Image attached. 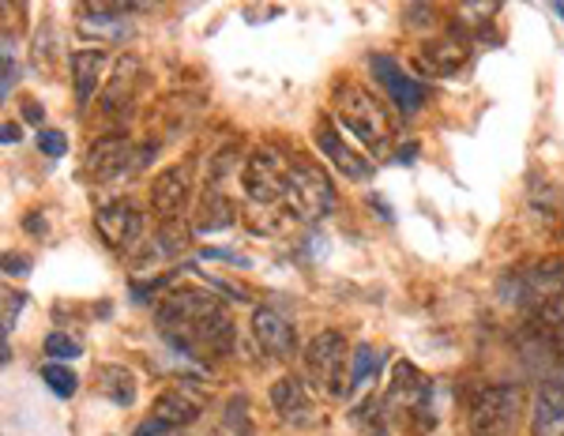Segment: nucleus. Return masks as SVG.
Masks as SVG:
<instances>
[{"label": "nucleus", "mask_w": 564, "mask_h": 436, "mask_svg": "<svg viewBox=\"0 0 564 436\" xmlns=\"http://www.w3.org/2000/svg\"><path fill=\"white\" fill-rule=\"evenodd\" d=\"M335 121L358 135L372 154H384L391 148V135H395V117H391L388 106L361 84L335 87Z\"/></svg>", "instance_id": "f257e3e1"}, {"label": "nucleus", "mask_w": 564, "mask_h": 436, "mask_svg": "<svg viewBox=\"0 0 564 436\" xmlns=\"http://www.w3.org/2000/svg\"><path fill=\"white\" fill-rule=\"evenodd\" d=\"M467 417L475 436H520L527 417V388L523 384L475 388L467 403Z\"/></svg>", "instance_id": "f03ea898"}, {"label": "nucleus", "mask_w": 564, "mask_h": 436, "mask_svg": "<svg viewBox=\"0 0 564 436\" xmlns=\"http://www.w3.org/2000/svg\"><path fill=\"white\" fill-rule=\"evenodd\" d=\"M350 342L343 331L327 327V331L313 335L302 350V369H305V380L313 388H321L324 395L332 399H350Z\"/></svg>", "instance_id": "7ed1b4c3"}, {"label": "nucleus", "mask_w": 564, "mask_h": 436, "mask_svg": "<svg viewBox=\"0 0 564 436\" xmlns=\"http://www.w3.org/2000/svg\"><path fill=\"white\" fill-rule=\"evenodd\" d=\"M286 211L297 222H324L327 215L335 211V185L332 177L324 174L316 162L308 159H294V170H290V188H286Z\"/></svg>", "instance_id": "20e7f679"}, {"label": "nucleus", "mask_w": 564, "mask_h": 436, "mask_svg": "<svg viewBox=\"0 0 564 436\" xmlns=\"http://www.w3.org/2000/svg\"><path fill=\"white\" fill-rule=\"evenodd\" d=\"M380 403H384V411H388V422H406V417H414V429H433V425L441 422L433 411L430 380H425L414 366H406V361L395 366L391 388Z\"/></svg>", "instance_id": "39448f33"}, {"label": "nucleus", "mask_w": 564, "mask_h": 436, "mask_svg": "<svg viewBox=\"0 0 564 436\" xmlns=\"http://www.w3.org/2000/svg\"><path fill=\"white\" fill-rule=\"evenodd\" d=\"M154 154H159L154 143H140V148H135L124 135H106V140H98L95 148L87 151L84 174L87 181H95V185H117V181L132 177L135 170L148 166Z\"/></svg>", "instance_id": "423d86ee"}, {"label": "nucleus", "mask_w": 564, "mask_h": 436, "mask_svg": "<svg viewBox=\"0 0 564 436\" xmlns=\"http://www.w3.org/2000/svg\"><path fill=\"white\" fill-rule=\"evenodd\" d=\"M290 170H294V159H286V154L275 148H257L245 159V170H241L245 196L257 207L282 204L290 188Z\"/></svg>", "instance_id": "0eeeda50"}, {"label": "nucleus", "mask_w": 564, "mask_h": 436, "mask_svg": "<svg viewBox=\"0 0 564 436\" xmlns=\"http://www.w3.org/2000/svg\"><path fill=\"white\" fill-rule=\"evenodd\" d=\"M95 233L109 252L124 257L143 241V211L135 199H106L95 207Z\"/></svg>", "instance_id": "6e6552de"}, {"label": "nucleus", "mask_w": 564, "mask_h": 436, "mask_svg": "<svg viewBox=\"0 0 564 436\" xmlns=\"http://www.w3.org/2000/svg\"><path fill=\"white\" fill-rule=\"evenodd\" d=\"M369 72H372V79H377V87L384 90V95L391 98V106H395L403 117H414L417 109L425 106V87L417 84L414 76H406L395 57H388V53H372Z\"/></svg>", "instance_id": "1a4fd4ad"}, {"label": "nucleus", "mask_w": 564, "mask_h": 436, "mask_svg": "<svg viewBox=\"0 0 564 436\" xmlns=\"http://www.w3.org/2000/svg\"><path fill=\"white\" fill-rule=\"evenodd\" d=\"M193 166L188 162H174V166H166L159 177L151 181V211L162 218V222H177L181 211L188 207V199H193Z\"/></svg>", "instance_id": "9d476101"}, {"label": "nucleus", "mask_w": 564, "mask_h": 436, "mask_svg": "<svg viewBox=\"0 0 564 436\" xmlns=\"http://www.w3.org/2000/svg\"><path fill=\"white\" fill-rule=\"evenodd\" d=\"M268 399H271V406H275V417L286 429H313L316 425V403H313V395H308L305 380L294 377V372L279 377L275 384L268 388Z\"/></svg>", "instance_id": "9b49d317"}, {"label": "nucleus", "mask_w": 564, "mask_h": 436, "mask_svg": "<svg viewBox=\"0 0 564 436\" xmlns=\"http://www.w3.org/2000/svg\"><path fill=\"white\" fill-rule=\"evenodd\" d=\"M249 331H252V342L268 353L271 361H286L294 358L297 350V331H294V320L279 313L271 305H260L252 308V320H249Z\"/></svg>", "instance_id": "f8f14e48"}, {"label": "nucleus", "mask_w": 564, "mask_h": 436, "mask_svg": "<svg viewBox=\"0 0 564 436\" xmlns=\"http://www.w3.org/2000/svg\"><path fill=\"white\" fill-rule=\"evenodd\" d=\"M313 140H316V148H321L324 159H332V162H335V170H339V174H347L350 181H369L372 174H377V162L366 159V154L354 151L350 143L339 135V129H335L332 117H324V121L316 124V129H313Z\"/></svg>", "instance_id": "ddd939ff"}, {"label": "nucleus", "mask_w": 564, "mask_h": 436, "mask_svg": "<svg viewBox=\"0 0 564 436\" xmlns=\"http://www.w3.org/2000/svg\"><path fill=\"white\" fill-rule=\"evenodd\" d=\"M199 411H204V395H196L188 384H181V388H170V392H162L159 399H154V406H151V414L154 422H162L170 433L174 429H185V425H193Z\"/></svg>", "instance_id": "4468645a"}, {"label": "nucleus", "mask_w": 564, "mask_h": 436, "mask_svg": "<svg viewBox=\"0 0 564 436\" xmlns=\"http://www.w3.org/2000/svg\"><path fill=\"white\" fill-rule=\"evenodd\" d=\"M531 436H564V380L539 388L531 403Z\"/></svg>", "instance_id": "2eb2a0df"}, {"label": "nucleus", "mask_w": 564, "mask_h": 436, "mask_svg": "<svg viewBox=\"0 0 564 436\" xmlns=\"http://www.w3.org/2000/svg\"><path fill=\"white\" fill-rule=\"evenodd\" d=\"M72 90H76V106H87L95 90L102 87L109 53L106 50H76L72 53Z\"/></svg>", "instance_id": "dca6fc26"}, {"label": "nucleus", "mask_w": 564, "mask_h": 436, "mask_svg": "<svg viewBox=\"0 0 564 436\" xmlns=\"http://www.w3.org/2000/svg\"><path fill=\"white\" fill-rule=\"evenodd\" d=\"M132 4H84L79 8V31L95 39H129L132 26L121 23V15H132Z\"/></svg>", "instance_id": "f3484780"}, {"label": "nucleus", "mask_w": 564, "mask_h": 436, "mask_svg": "<svg viewBox=\"0 0 564 436\" xmlns=\"http://www.w3.org/2000/svg\"><path fill=\"white\" fill-rule=\"evenodd\" d=\"M234 222H238V211H234L230 196H226V193H207L204 199H199V207H196L193 230L196 233H223V230H230Z\"/></svg>", "instance_id": "a211bd4d"}, {"label": "nucleus", "mask_w": 564, "mask_h": 436, "mask_svg": "<svg viewBox=\"0 0 564 436\" xmlns=\"http://www.w3.org/2000/svg\"><path fill=\"white\" fill-rule=\"evenodd\" d=\"M98 392L113 406H132L135 395H140V380L124 366H106V369H98Z\"/></svg>", "instance_id": "6ab92c4d"}, {"label": "nucleus", "mask_w": 564, "mask_h": 436, "mask_svg": "<svg viewBox=\"0 0 564 436\" xmlns=\"http://www.w3.org/2000/svg\"><path fill=\"white\" fill-rule=\"evenodd\" d=\"M193 226H185L177 218V222H159V230H154V238H151V249H154V257H162V260H177L181 252H188L193 249Z\"/></svg>", "instance_id": "aec40b11"}, {"label": "nucleus", "mask_w": 564, "mask_h": 436, "mask_svg": "<svg viewBox=\"0 0 564 436\" xmlns=\"http://www.w3.org/2000/svg\"><path fill=\"white\" fill-rule=\"evenodd\" d=\"M384 366V353H377L369 347V342H361V347H354V358H350V392H358L366 380H372Z\"/></svg>", "instance_id": "412c9836"}, {"label": "nucleus", "mask_w": 564, "mask_h": 436, "mask_svg": "<svg viewBox=\"0 0 564 436\" xmlns=\"http://www.w3.org/2000/svg\"><path fill=\"white\" fill-rule=\"evenodd\" d=\"M354 425L366 436H391L388 433V411L380 399H366V403L354 406Z\"/></svg>", "instance_id": "4be33fe9"}, {"label": "nucleus", "mask_w": 564, "mask_h": 436, "mask_svg": "<svg viewBox=\"0 0 564 436\" xmlns=\"http://www.w3.org/2000/svg\"><path fill=\"white\" fill-rule=\"evenodd\" d=\"M234 166H238V151H234V148H218L212 154V162H207V177H204L207 193H223V181L234 174Z\"/></svg>", "instance_id": "5701e85b"}, {"label": "nucleus", "mask_w": 564, "mask_h": 436, "mask_svg": "<svg viewBox=\"0 0 564 436\" xmlns=\"http://www.w3.org/2000/svg\"><path fill=\"white\" fill-rule=\"evenodd\" d=\"M42 380H45V388H50V392L57 395V399H72V395L79 392V377L68 366H57V361L42 366Z\"/></svg>", "instance_id": "b1692460"}, {"label": "nucleus", "mask_w": 564, "mask_h": 436, "mask_svg": "<svg viewBox=\"0 0 564 436\" xmlns=\"http://www.w3.org/2000/svg\"><path fill=\"white\" fill-rule=\"evenodd\" d=\"M42 350H45V358H53L57 366H68L72 358H79V353H84V342L72 339V335H65V331H50L42 339Z\"/></svg>", "instance_id": "393cba45"}, {"label": "nucleus", "mask_w": 564, "mask_h": 436, "mask_svg": "<svg viewBox=\"0 0 564 436\" xmlns=\"http://www.w3.org/2000/svg\"><path fill=\"white\" fill-rule=\"evenodd\" d=\"M245 226H249L257 238H275V233L282 230V215H275V207H257V204H252Z\"/></svg>", "instance_id": "a878e982"}, {"label": "nucleus", "mask_w": 564, "mask_h": 436, "mask_svg": "<svg viewBox=\"0 0 564 436\" xmlns=\"http://www.w3.org/2000/svg\"><path fill=\"white\" fill-rule=\"evenodd\" d=\"M34 68L50 72L53 68V53H57V39H53V23H42L39 34H34Z\"/></svg>", "instance_id": "bb28decb"}, {"label": "nucleus", "mask_w": 564, "mask_h": 436, "mask_svg": "<svg viewBox=\"0 0 564 436\" xmlns=\"http://www.w3.org/2000/svg\"><path fill=\"white\" fill-rule=\"evenodd\" d=\"M226 429L230 433H238V436H249L252 433V425H249V414H245V395H238V399H230L226 403Z\"/></svg>", "instance_id": "cd10ccee"}, {"label": "nucleus", "mask_w": 564, "mask_h": 436, "mask_svg": "<svg viewBox=\"0 0 564 436\" xmlns=\"http://www.w3.org/2000/svg\"><path fill=\"white\" fill-rule=\"evenodd\" d=\"M23 305H26V294H20V290H8L4 294V339L12 335V327H15V320H20V313H23Z\"/></svg>", "instance_id": "c85d7f7f"}, {"label": "nucleus", "mask_w": 564, "mask_h": 436, "mask_svg": "<svg viewBox=\"0 0 564 436\" xmlns=\"http://www.w3.org/2000/svg\"><path fill=\"white\" fill-rule=\"evenodd\" d=\"M39 151L50 154V159H61V154L68 151V135L57 132V129H42L39 132Z\"/></svg>", "instance_id": "c756f323"}, {"label": "nucleus", "mask_w": 564, "mask_h": 436, "mask_svg": "<svg viewBox=\"0 0 564 436\" xmlns=\"http://www.w3.org/2000/svg\"><path fill=\"white\" fill-rule=\"evenodd\" d=\"M15 76H20V68H15V57H12V42L4 39V84H0V98H12Z\"/></svg>", "instance_id": "7c9ffc66"}, {"label": "nucleus", "mask_w": 564, "mask_h": 436, "mask_svg": "<svg viewBox=\"0 0 564 436\" xmlns=\"http://www.w3.org/2000/svg\"><path fill=\"white\" fill-rule=\"evenodd\" d=\"M4 275L8 279H26V275H31V260L15 257V252H8V257H4Z\"/></svg>", "instance_id": "2f4dec72"}, {"label": "nucleus", "mask_w": 564, "mask_h": 436, "mask_svg": "<svg viewBox=\"0 0 564 436\" xmlns=\"http://www.w3.org/2000/svg\"><path fill=\"white\" fill-rule=\"evenodd\" d=\"M204 260H223V263H234V268H249V260L241 257V252H234V249H204L199 252Z\"/></svg>", "instance_id": "473e14b6"}, {"label": "nucleus", "mask_w": 564, "mask_h": 436, "mask_svg": "<svg viewBox=\"0 0 564 436\" xmlns=\"http://www.w3.org/2000/svg\"><path fill=\"white\" fill-rule=\"evenodd\" d=\"M23 113H26V121H31V124H42L45 109L39 102H23Z\"/></svg>", "instance_id": "72a5a7b5"}, {"label": "nucleus", "mask_w": 564, "mask_h": 436, "mask_svg": "<svg viewBox=\"0 0 564 436\" xmlns=\"http://www.w3.org/2000/svg\"><path fill=\"white\" fill-rule=\"evenodd\" d=\"M4 143H20V129L15 124H4Z\"/></svg>", "instance_id": "f704fd0d"}, {"label": "nucleus", "mask_w": 564, "mask_h": 436, "mask_svg": "<svg viewBox=\"0 0 564 436\" xmlns=\"http://www.w3.org/2000/svg\"><path fill=\"white\" fill-rule=\"evenodd\" d=\"M553 12H557V15H561V20H564V4H553Z\"/></svg>", "instance_id": "c9c22d12"}]
</instances>
